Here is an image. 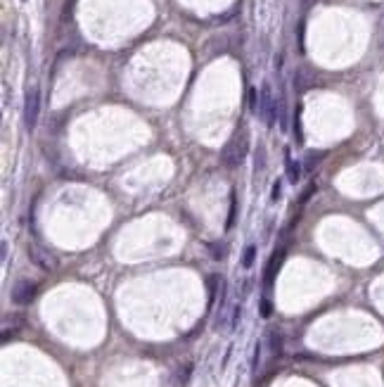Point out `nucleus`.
I'll return each mask as SVG.
<instances>
[{"label":"nucleus","instance_id":"7ed1b4c3","mask_svg":"<svg viewBox=\"0 0 384 387\" xmlns=\"http://www.w3.org/2000/svg\"><path fill=\"white\" fill-rule=\"evenodd\" d=\"M38 114H41V90L34 86V88H29L27 100H24V124H27L29 131L36 128Z\"/></svg>","mask_w":384,"mask_h":387},{"label":"nucleus","instance_id":"5701e85b","mask_svg":"<svg viewBox=\"0 0 384 387\" xmlns=\"http://www.w3.org/2000/svg\"><path fill=\"white\" fill-rule=\"evenodd\" d=\"M299 53H304V24H299Z\"/></svg>","mask_w":384,"mask_h":387},{"label":"nucleus","instance_id":"ddd939ff","mask_svg":"<svg viewBox=\"0 0 384 387\" xmlns=\"http://www.w3.org/2000/svg\"><path fill=\"white\" fill-rule=\"evenodd\" d=\"M254 259H256V245H247V247H244V254H242V266H244V269H251V266H254Z\"/></svg>","mask_w":384,"mask_h":387},{"label":"nucleus","instance_id":"a211bd4d","mask_svg":"<svg viewBox=\"0 0 384 387\" xmlns=\"http://www.w3.org/2000/svg\"><path fill=\"white\" fill-rule=\"evenodd\" d=\"M249 109L259 112V90L256 88H249Z\"/></svg>","mask_w":384,"mask_h":387},{"label":"nucleus","instance_id":"6e6552de","mask_svg":"<svg viewBox=\"0 0 384 387\" xmlns=\"http://www.w3.org/2000/svg\"><path fill=\"white\" fill-rule=\"evenodd\" d=\"M313 86V74L311 69H306V67H299L294 72V88L299 90V93H304V90H308Z\"/></svg>","mask_w":384,"mask_h":387},{"label":"nucleus","instance_id":"f3484780","mask_svg":"<svg viewBox=\"0 0 384 387\" xmlns=\"http://www.w3.org/2000/svg\"><path fill=\"white\" fill-rule=\"evenodd\" d=\"M322 157H325V152H308V157H306V169H313V166H315V164L320 162Z\"/></svg>","mask_w":384,"mask_h":387},{"label":"nucleus","instance_id":"0eeeda50","mask_svg":"<svg viewBox=\"0 0 384 387\" xmlns=\"http://www.w3.org/2000/svg\"><path fill=\"white\" fill-rule=\"evenodd\" d=\"M285 157H287V164H285L287 180H289L292 185H296V183L301 180V173H304V166H301V162H294V159L289 157V152H285Z\"/></svg>","mask_w":384,"mask_h":387},{"label":"nucleus","instance_id":"9b49d317","mask_svg":"<svg viewBox=\"0 0 384 387\" xmlns=\"http://www.w3.org/2000/svg\"><path fill=\"white\" fill-rule=\"evenodd\" d=\"M235 219H237V195L235 190L230 192V212H228V221H225V231H230L235 226Z\"/></svg>","mask_w":384,"mask_h":387},{"label":"nucleus","instance_id":"1a4fd4ad","mask_svg":"<svg viewBox=\"0 0 384 387\" xmlns=\"http://www.w3.org/2000/svg\"><path fill=\"white\" fill-rule=\"evenodd\" d=\"M294 140H296V147L304 145V128H301V105H296V112H294Z\"/></svg>","mask_w":384,"mask_h":387},{"label":"nucleus","instance_id":"6ab92c4d","mask_svg":"<svg viewBox=\"0 0 384 387\" xmlns=\"http://www.w3.org/2000/svg\"><path fill=\"white\" fill-rule=\"evenodd\" d=\"M280 195H282V180L277 178L275 183H273V190H270V200H273V202H277V200H280Z\"/></svg>","mask_w":384,"mask_h":387},{"label":"nucleus","instance_id":"dca6fc26","mask_svg":"<svg viewBox=\"0 0 384 387\" xmlns=\"http://www.w3.org/2000/svg\"><path fill=\"white\" fill-rule=\"evenodd\" d=\"M240 321H242V304L237 302V304L232 306V321H230V328H232V330L240 325Z\"/></svg>","mask_w":384,"mask_h":387},{"label":"nucleus","instance_id":"aec40b11","mask_svg":"<svg viewBox=\"0 0 384 387\" xmlns=\"http://www.w3.org/2000/svg\"><path fill=\"white\" fill-rule=\"evenodd\" d=\"M209 250H211V254H214L216 261H221V257H223V247L218 243H209Z\"/></svg>","mask_w":384,"mask_h":387},{"label":"nucleus","instance_id":"4be33fe9","mask_svg":"<svg viewBox=\"0 0 384 387\" xmlns=\"http://www.w3.org/2000/svg\"><path fill=\"white\" fill-rule=\"evenodd\" d=\"M261 363V344H256V349H254V368H259Z\"/></svg>","mask_w":384,"mask_h":387},{"label":"nucleus","instance_id":"423d86ee","mask_svg":"<svg viewBox=\"0 0 384 387\" xmlns=\"http://www.w3.org/2000/svg\"><path fill=\"white\" fill-rule=\"evenodd\" d=\"M29 257H31V261H34L36 266H41L43 271L53 269V261H50L53 257H50L48 252H43L41 247H36V245H29Z\"/></svg>","mask_w":384,"mask_h":387},{"label":"nucleus","instance_id":"9d476101","mask_svg":"<svg viewBox=\"0 0 384 387\" xmlns=\"http://www.w3.org/2000/svg\"><path fill=\"white\" fill-rule=\"evenodd\" d=\"M268 347H270V351H273L275 356L282 354V335L277 333V330H270L268 333Z\"/></svg>","mask_w":384,"mask_h":387},{"label":"nucleus","instance_id":"f8f14e48","mask_svg":"<svg viewBox=\"0 0 384 387\" xmlns=\"http://www.w3.org/2000/svg\"><path fill=\"white\" fill-rule=\"evenodd\" d=\"M218 285H223V283H221V276H216V273H214V276H209V280H206V290H209V306L214 304Z\"/></svg>","mask_w":384,"mask_h":387},{"label":"nucleus","instance_id":"f257e3e1","mask_svg":"<svg viewBox=\"0 0 384 387\" xmlns=\"http://www.w3.org/2000/svg\"><path fill=\"white\" fill-rule=\"evenodd\" d=\"M247 150H249V133H247V128H237L232 138L225 143L223 152H221V159L225 162V166H237V164L247 157Z\"/></svg>","mask_w":384,"mask_h":387},{"label":"nucleus","instance_id":"b1692460","mask_svg":"<svg viewBox=\"0 0 384 387\" xmlns=\"http://www.w3.org/2000/svg\"><path fill=\"white\" fill-rule=\"evenodd\" d=\"M0 254H3V259H8V245L3 243V250H0Z\"/></svg>","mask_w":384,"mask_h":387},{"label":"nucleus","instance_id":"20e7f679","mask_svg":"<svg viewBox=\"0 0 384 387\" xmlns=\"http://www.w3.org/2000/svg\"><path fill=\"white\" fill-rule=\"evenodd\" d=\"M36 292H38V285L34 283V280L19 278L17 283L12 285V292H10V297H12V302H15V304L24 306V304H31V299L36 297Z\"/></svg>","mask_w":384,"mask_h":387},{"label":"nucleus","instance_id":"2eb2a0df","mask_svg":"<svg viewBox=\"0 0 384 387\" xmlns=\"http://www.w3.org/2000/svg\"><path fill=\"white\" fill-rule=\"evenodd\" d=\"M259 314L263 316V318H268V316L273 314V304H270L268 297H261L259 299Z\"/></svg>","mask_w":384,"mask_h":387},{"label":"nucleus","instance_id":"412c9836","mask_svg":"<svg viewBox=\"0 0 384 387\" xmlns=\"http://www.w3.org/2000/svg\"><path fill=\"white\" fill-rule=\"evenodd\" d=\"M313 192H315V183H311V185H308V188H306L304 192H301V198H299V202H301V205H304V202H308V198H311Z\"/></svg>","mask_w":384,"mask_h":387},{"label":"nucleus","instance_id":"4468645a","mask_svg":"<svg viewBox=\"0 0 384 387\" xmlns=\"http://www.w3.org/2000/svg\"><path fill=\"white\" fill-rule=\"evenodd\" d=\"M254 169H256V171H263V169H266V147H263V145H259V147H256V152H254Z\"/></svg>","mask_w":384,"mask_h":387},{"label":"nucleus","instance_id":"39448f33","mask_svg":"<svg viewBox=\"0 0 384 387\" xmlns=\"http://www.w3.org/2000/svg\"><path fill=\"white\" fill-rule=\"evenodd\" d=\"M285 254H287V250L285 247H280L273 257H270V261H268V266H266V271H263V283L266 285H270L273 280H275V276H277V271L282 269V261H285Z\"/></svg>","mask_w":384,"mask_h":387},{"label":"nucleus","instance_id":"f03ea898","mask_svg":"<svg viewBox=\"0 0 384 387\" xmlns=\"http://www.w3.org/2000/svg\"><path fill=\"white\" fill-rule=\"evenodd\" d=\"M259 117L263 119L266 126H273L277 117V102L273 98V90H270V83H263L259 90Z\"/></svg>","mask_w":384,"mask_h":387}]
</instances>
